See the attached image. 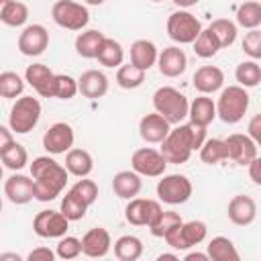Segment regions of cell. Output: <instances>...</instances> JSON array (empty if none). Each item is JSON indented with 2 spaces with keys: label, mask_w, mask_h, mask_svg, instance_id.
I'll list each match as a JSON object with an SVG mask.
<instances>
[{
  "label": "cell",
  "mask_w": 261,
  "mask_h": 261,
  "mask_svg": "<svg viewBox=\"0 0 261 261\" xmlns=\"http://www.w3.org/2000/svg\"><path fill=\"white\" fill-rule=\"evenodd\" d=\"M63 167L67 169V173L75 177H88L94 169V159L86 149H69Z\"/></svg>",
  "instance_id": "4316f807"
},
{
  "label": "cell",
  "mask_w": 261,
  "mask_h": 261,
  "mask_svg": "<svg viewBox=\"0 0 261 261\" xmlns=\"http://www.w3.org/2000/svg\"><path fill=\"white\" fill-rule=\"evenodd\" d=\"M24 90V82L16 71H2L0 73V96L2 98H16Z\"/></svg>",
  "instance_id": "b9f144b4"
},
{
  "label": "cell",
  "mask_w": 261,
  "mask_h": 261,
  "mask_svg": "<svg viewBox=\"0 0 261 261\" xmlns=\"http://www.w3.org/2000/svg\"><path fill=\"white\" fill-rule=\"evenodd\" d=\"M192 84L200 94H214L224 84V71L216 65H202L194 71Z\"/></svg>",
  "instance_id": "ffe728a7"
},
{
  "label": "cell",
  "mask_w": 261,
  "mask_h": 261,
  "mask_svg": "<svg viewBox=\"0 0 261 261\" xmlns=\"http://www.w3.org/2000/svg\"><path fill=\"white\" fill-rule=\"evenodd\" d=\"M226 151H228V159L234 161L237 165H249L257 155V143L249 137V135H241V133H232L224 139Z\"/></svg>",
  "instance_id": "9a60e30c"
},
{
  "label": "cell",
  "mask_w": 261,
  "mask_h": 261,
  "mask_svg": "<svg viewBox=\"0 0 261 261\" xmlns=\"http://www.w3.org/2000/svg\"><path fill=\"white\" fill-rule=\"evenodd\" d=\"M206 141V126L186 122L177 124L175 128H169L167 137L161 141V155L167 163L181 165L190 159V155L202 147Z\"/></svg>",
  "instance_id": "6da1fadb"
},
{
  "label": "cell",
  "mask_w": 261,
  "mask_h": 261,
  "mask_svg": "<svg viewBox=\"0 0 261 261\" xmlns=\"http://www.w3.org/2000/svg\"><path fill=\"white\" fill-rule=\"evenodd\" d=\"M110 247H112V239H110V232L104 226L90 228L82 237V253L86 257H92V259L104 257L110 251Z\"/></svg>",
  "instance_id": "d6986e66"
},
{
  "label": "cell",
  "mask_w": 261,
  "mask_h": 261,
  "mask_svg": "<svg viewBox=\"0 0 261 261\" xmlns=\"http://www.w3.org/2000/svg\"><path fill=\"white\" fill-rule=\"evenodd\" d=\"M4 259H12V261H22V257L18 253H0V261Z\"/></svg>",
  "instance_id": "db71d44e"
},
{
  "label": "cell",
  "mask_w": 261,
  "mask_h": 261,
  "mask_svg": "<svg viewBox=\"0 0 261 261\" xmlns=\"http://www.w3.org/2000/svg\"><path fill=\"white\" fill-rule=\"evenodd\" d=\"M8 2H10V0H0V18H2V12H4V8L8 6Z\"/></svg>",
  "instance_id": "6f0895ef"
},
{
  "label": "cell",
  "mask_w": 261,
  "mask_h": 261,
  "mask_svg": "<svg viewBox=\"0 0 261 261\" xmlns=\"http://www.w3.org/2000/svg\"><path fill=\"white\" fill-rule=\"evenodd\" d=\"M208 29H210V33L216 37L220 49L230 47V45L237 41V24H234L232 20H228V18H214Z\"/></svg>",
  "instance_id": "d6a6232c"
},
{
  "label": "cell",
  "mask_w": 261,
  "mask_h": 261,
  "mask_svg": "<svg viewBox=\"0 0 261 261\" xmlns=\"http://www.w3.org/2000/svg\"><path fill=\"white\" fill-rule=\"evenodd\" d=\"M143 188V181H141V175L133 169H124V171H118L114 177H112V192L120 198V200H130L135 196H139Z\"/></svg>",
  "instance_id": "cb8c5ba5"
},
{
  "label": "cell",
  "mask_w": 261,
  "mask_h": 261,
  "mask_svg": "<svg viewBox=\"0 0 261 261\" xmlns=\"http://www.w3.org/2000/svg\"><path fill=\"white\" fill-rule=\"evenodd\" d=\"M0 179H2V165H0Z\"/></svg>",
  "instance_id": "680465c9"
},
{
  "label": "cell",
  "mask_w": 261,
  "mask_h": 261,
  "mask_svg": "<svg viewBox=\"0 0 261 261\" xmlns=\"http://www.w3.org/2000/svg\"><path fill=\"white\" fill-rule=\"evenodd\" d=\"M67 169L57 163L49 155H41L31 163V177H33V194L39 202L55 200L67 184Z\"/></svg>",
  "instance_id": "7a4b0ae2"
},
{
  "label": "cell",
  "mask_w": 261,
  "mask_h": 261,
  "mask_svg": "<svg viewBox=\"0 0 261 261\" xmlns=\"http://www.w3.org/2000/svg\"><path fill=\"white\" fill-rule=\"evenodd\" d=\"M57 255H55V251H51L49 247H37V249H33L29 255H27V259L29 261H53Z\"/></svg>",
  "instance_id": "7dc6e473"
},
{
  "label": "cell",
  "mask_w": 261,
  "mask_h": 261,
  "mask_svg": "<svg viewBox=\"0 0 261 261\" xmlns=\"http://www.w3.org/2000/svg\"><path fill=\"white\" fill-rule=\"evenodd\" d=\"M157 259H159V261H163V259H171V261H177V255H175V253H163V255H159Z\"/></svg>",
  "instance_id": "11a10c76"
},
{
  "label": "cell",
  "mask_w": 261,
  "mask_h": 261,
  "mask_svg": "<svg viewBox=\"0 0 261 261\" xmlns=\"http://www.w3.org/2000/svg\"><path fill=\"white\" fill-rule=\"evenodd\" d=\"M206 234H208L206 222H202V220H188V222H181V224L173 226L163 239H165V243L171 249L186 251L190 247L200 245L206 239Z\"/></svg>",
  "instance_id": "ba28073f"
},
{
  "label": "cell",
  "mask_w": 261,
  "mask_h": 261,
  "mask_svg": "<svg viewBox=\"0 0 261 261\" xmlns=\"http://www.w3.org/2000/svg\"><path fill=\"white\" fill-rule=\"evenodd\" d=\"M10 143H14L12 130H10V128H6L4 124H0V153H2Z\"/></svg>",
  "instance_id": "f907efd6"
},
{
  "label": "cell",
  "mask_w": 261,
  "mask_h": 261,
  "mask_svg": "<svg viewBox=\"0 0 261 261\" xmlns=\"http://www.w3.org/2000/svg\"><path fill=\"white\" fill-rule=\"evenodd\" d=\"M200 159L208 165H216L220 161L228 159V151L224 145V139H208L200 147Z\"/></svg>",
  "instance_id": "836d02e7"
},
{
  "label": "cell",
  "mask_w": 261,
  "mask_h": 261,
  "mask_svg": "<svg viewBox=\"0 0 261 261\" xmlns=\"http://www.w3.org/2000/svg\"><path fill=\"white\" fill-rule=\"evenodd\" d=\"M6 27H22L27 20H29V6L24 2H18V0H10L8 6L4 8L2 12V18H0Z\"/></svg>",
  "instance_id": "60d3db41"
},
{
  "label": "cell",
  "mask_w": 261,
  "mask_h": 261,
  "mask_svg": "<svg viewBox=\"0 0 261 261\" xmlns=\"http://www.w3.org/2000/svg\"><path fill=\"white\" fill-rule=\"evenodd\" d=\"M237 24H241L243 29H259L261 24V4L255 0L243 2L237 8Z\"/></svg>",
  "instance_id": "e575fe53"
},
{
  "label": "cell",
  "mask_w": 261,
  "mask_h": 261,
  "mask_svg": "<svg viewBox=\"0 0 261 261\" xmlns=\"http://www.w3.org/2000/svg\"><path fill=\"white\" fill-rule=\"evenodd\" d=\"M161 204L157 200H149V198H130L126 208H124V218L126 222L135 224V226H149L159 214H161Z\"/></svg>",
  "instance_id": "7c38bea8"
},
{
  "label": "cell",
  "mask_w": 261,
  "mask_h": 261,
  "mask_svg": "<svg viewBox=\"0 0 261 261\" xmlns=\"http://www.w3.org/2000/svg\"><path fill=\"white\" fill-rule=\"evenodd\" d=\"M192 45H194V53L202 59H210L220 51V45H218L216 37L210 33V29H202Z\"/></svg>",
  "instance_id": "74e56055"
},
{
  "label": "cell",
  "mask_w": 261,
  "mask_h": 261,
  "mask_svg": "<svg viewBox=\"0 0 261 261\" xmlns=\"http://www.w3.org/2000/svg\"><path fill=\"white\" fill-rule=\"evenodd\" d=\"M90 206L80 198V196H75L71 190L63 196V200H61V214L71 222V220H82L84 216H86V210H88Z\"/></svg>",
  "instance_id": "f35d334b"
},
{
  "label": "cell",
  "mask_w": 261,
  "mask_h": 261,
  "mask_svg": "<svg viewBox=\"0 0 261 261\" xmlns=\"http://www.w3.org/2000/svg\"><path fill=\"white\" fill-rule=\"evenodd\" d=\"M130 167L133 171H137L139 175H147V177H161L165 173L167 161L163 159L161 151L153 149V147H141L133 153L130 157Z\"/></svg>",
  "instance_id": "30bf717a"
},
{
  "label": "cell",
  "mask_w": 261,
  "mask_h": 261,
  "mask_svg": "<svg viewBox=\"0 0 261 261\" xmlns=\"http://www.w3.org/2000/svg\"><path fill=\"white\" fill-rule=\"evenodd\" d=\"M0 161L8 167V169H12V171H18V169H22L27 163H29V153H27V149L20 145V143H10L2 153H0Z\"/></svg>",
  "instance_id": "8d00e7d4"
},
{
  "label": "cell",
  "mask_w": 261,
  "mask_h": 261,
  "mask_svg": "<svg viewBox=\"0 0 261 261\" xmlns=\"http://www.w3.org/2000/svg\"><path fill=\"white\" fill-rule=\"evenodd\" d=\"M0 212H2V198H0Z\"/></svg>",
  "instance_id": "91938a15"
},
{
  "label": "cell",
  "mask_w": 261,
  "mask_h": 261,
  "mask_svg": "<svg viewBox=\"0 0 261 261\" xmlns=\"http://www.w3.org/2000/svg\"><path fill=\"white\" fill-rule=\"evenodd\" d=\"M241 45H243V51L251 59H259L261 57V31L259 29H251L249 33H245Z\"/></svg>",
  "instance_id": "bcb514c9"
},
{
  "label": "cell",
  "mask_w": 261,
  "mask_h": 261,
  "mask_svg": "<svg viewBox=\"0 0 261 261\" xmlns=\"http://www.w3.org/2000/svg\"><path fill=\"white\" fill-rule=\"evenodd\" d=\"M24 82L43 98H53V82L55 73L45 65V63H33L24 71Z\"/></svg>",
  "instance_id": "e0dca14e"
},
{
  "label": "cell",
  "mask_w": 261,
  "mask_h": 261,
  "mask_svg": "<svg viewBox=\"0 0 261 261\" xmlns=\"http://www.w3.org/2000/svg\"><path fill=\"white\" fill-rule=\"evenodd\" d=\"M200 31H202V22L184 8L171 12L167 18V35L177 45H192L194 39L200 35Z\"/></svg>",
  "instance_id": "8992f818"
},
{
  "label": "cell",
  "mask_w": 261,
  "mask_h": 261,
  "mask_svg": "<svg viewBox=\"0 0 261 261\" xmlns=\"http://www.w3.org/2000/svg\"><path fill=\"white\" fill-rule=\"evenodd\" d=\"M69 220L61 214V210H41L33 218V230L41 239H59L67 232Z\"/></svg>",
  "instance_id": "8fae6325"
},
{
  "label": "cell",
  "mask_w": 261,
  "mask_h": 261,
  "mask_svg": "<svg viewBox=\"0 0 261 261\" xmlns=\"http://www.w3.org/2000/svg\"><path fill=\"white\" fill-rule=\"evenodd\" d=\"M234 77L239 82V86L243 88H257L261 82V65L257 59H249L237 65L234 69Z\"/></svg>",
  "instance_id": "1f68e13d"
},
{
  "label": "cell",
  "mask_w": 261,
  "mask_h": 261,
  "mask_svg": "<svg viewBox=\"0 0 261 261\" xmlns=\"http://www.w3.org/2000/svg\"><path fill=\"white\" fill-rule=\"evenodd\" d=\"M188 116H190V122L208 126L216 118V104L212 102V98H208V94H200L198 98H194L190 102Z\"/></svg>",
  "instance_id": "d4e9b609"
},
{
  "label": "cell",
  "mask_w": 261,
  "mask_h": 261,
  "mask_svg": "<svg viewBox=\"0 0 261 261\" xmlns=\"http://www.w3.org/2000/svg\"><path fill=\"white\" fill-rule=\"evenodd\" d=\"M16 47L27 57H37L49 47V31L43 24H29L18 35Z\"/></svg>",
  "instance_id": "4fadbf2b"
},
{
  "label": "cell",
  "mask_w": 261,
  "mask_h": 261,
  "mask_svg": "<svg viewBox=\"0 0 261 261\" xmlns=\"http://www.w3.org/2000/svg\"><path fill=\"white\" fill-rule=\"evenodd\" d=\"M71 192H73L75 196H80L88 206H92V204L98 200V186H96V181L86 179V177H80V179L71 186Z\"/></svg>",
  "instance_id": "f6af8a7d"
},
{
  "label": "cell",
  "mask_w": 261,
  "mask_h": 261,
  "mask_svg": "<svg viewBox=\"0 0 261 261\" xmlns=\"http://www.w3.org/2000/svg\"><path fill=\"white\" fill-rule=\"evenodd\" d=\"M86 4H90V6H100V4H104L106 0H84Z\"/></svg>",
  "instance_id": "9f6ffc18"
},
{
  "label": "cell",
  "mask_w": 261,
  "mask_h": 261,
  "mask_svg": "<svg viewBox=\"0 0 261 261\" xmlns=\"http://www.w3.org/2000/svg\"><path fill=\"white\" fill-rule=\"evenodd\" d=\"M169 128H171V124L159 112L145 114L139 120V135H141V139L145 143H161L167 137Z\"/></svg>",
  "instance_id": "44dd1931"
},
{
  "label": "cell",
  "mask_w": 261,
  "mask_h": 261,
  "mask_svg": "<svg viewBox=\"0 0 261 261\" xmlns=\"http://www.w3.org/2000/svg\"><path fill=\"white\" fill-rule=\"evenodd\" d=\"M247 167H249V175H251L253 184H255V186H261V159L255 157Z\"/></svg>",
  "instance_id": "681fc988"
},
{
  "label": "cell",
  "mask_w": 261,
  "mask_h": 261,
  "mask_svg": "<svg viewBox=\"0 0 261 261\" xmlns=\"http://www.w3.org/2000/svg\"><path fill=\"white\" fill-rule=\"evenodd\" d=\"M186 261H208V255L194 251V253H188V255H186Z\"/></svg>",
  "instance_id": "816d5d0a"
},
{
  "label": "cell",
  "mask_w": 261,
  "mask_h": 261,
  "mask_svg": "<svg viewBox=\"0 0 261 261\" xmlns=\"http://www.w3.org/2000/svg\"><path fill=\"white\" fill-rule=\"evenodd\" d=\"M73 128L67 122H55L43 135V149L51 155H61L73 147Z\"/></svg>",
  "instance_id": "5bb4252c"
},
{
  "label": "cell",
  "mask_w": 261,
  "mask_h": 261,
  "mask_svg": "<svg viewBox=\"0 0 261 261\" xmlns=\"http://www.w3.org/2000/svg\"><path fill=\"white\" fill-rule=\"evenodd\" d=\"M157 47L153 41H147V39H137L133 45H130V63L141 67L143 71L151 69L155 63H157Z\"/></svg>",
  "instance_id": "484cf974"
},
{
  "label": "cell",
  "mask_w": 261,
  "mask_h": 261,
  "mask_svg": "<svg viewBox=\"0 0 261 261\" xmlns=\"http://www.w3.org/2000/svg\"><path fill=\"white\" fill-rule=\"evenodd\" d=\"M4 194L12 204H29L35 194H33V177L14 173L4 181Z\"/></svg>",
  "instance_id": "603a6c76"
},
{
  "label": "cell",
  "mask_w": 261,
  "mask_h": 261,
  "mask_svg": "<svg viewBox=\"0 0 261 261\" xmlns=\"http://www.w3.org/2000/svg\"><path fill=\"white\" fill-rule=\"evenodd\" d=\"M77 92L90 100L102 98L108 92V77L100 69H88L77 80Z\"/></svg>",
  "instance_id": "7402d4cb"
},
{
  "label": "cell",
  "mask_w": 261,
  "mask_h": 261,
  "mask_svg": "<svg viewBox=\"0 0 261 261\" xmlns=\"http://www.w3.org/2000/svg\"><path fill=\"white\" fill-rule=\"evenodd\" d=\"M96 59L104 65V67H118L122 65V59H124V49L118 41L110 39V37H104L98 53H96Z\"/></svg>",
  "instance_id": "f546056e"
},
{
  "label": "cell",
  "mask_w": 261,
  "mask_h": 261,
  "mask_svg": "<svg viewBox=\"0 0 261 261\" xmlns=\"http://www.w3.org/2000/svg\"><path fill=\"white\" fill-rule=\"evenodd\" d=\"M181 222H184V220H181V216H179L177 212H173V210H161V214L149 224V230H151L153 237L163 239L173 226H177V224H181Z\"/></svg>",
  "instance_id": "ab89813d"
},
{
  "label": "cell",
  "mask_w": 261,
  "mask_h": 261,
  "mask_svg": "<svg viewBox=\"0 0 261 261\" xmlns=\"http://www.w3.org/2000/svg\"><path fill=\"white\" fill-rule=\"evenodd\" d=\"M102 41H104V33L102 31H98V29L84 31V33H80L75 37V51L84 59H96V53H98Z\"/></svg>",
  "instance_id": "f1b7e54d"
},
{
  "label": "cell",
  "mask_w": 261,
  "mask_h": 261,
  "mask_svg": "<svg viewBox=\"0 0 261 261\" xmlns=\"http://www.w3.org/2000/svg\"><path fill=\"white\" fill-rule=\"evenodd\" d=\"M55 255L59 259H75L82 255V241L75 239V237H59V243H57V249H55Z\"/></svg>",
  "instance_id": "ee69618b"
},
{
  "label": "cell",
  "mask_w": 261,
  "mask_h": 261,
  "mask_svg": "<svg viewBox=\"0 0 261 261\" xmlns=\"http://www.w3.org/2000/svg\"><path fill=\"white\" fill-rule=\"evenodd\" d=\"M114 255L120 261H137L143 255V243L135 234H122L114 243Z\"/></svg>",
  "instance_id": "4dcf8cb0"
},
{
  "label": "cell",
  "mask_w": 261,
  "mask_h": 261,
  "mask_svg": "<svg viewBox=\"0 0 261 261\" xmlns=\"http://www.w3.org/2000/svg\"><path fill=\"white\" fill-rule=\"evenodd\" d=\"M249 94L243 86H228L220 92L216 102V116L226 124H237L249 110Z\"/></svg>",
  "instance_id": "3957f363"
},
{
  "label": "cell",
  "mask_w": 261,
  "mask_h": 261,
  "mask_svg": "<svg viewBox=\"0 0 261 261\" xmlns=\"http://www.w3.org/2000/svg\"><path fill=\"white\" fill-rule=\"evenodd\" d=\"M41 118V102L33 96H20L10 108L8 114V126L16 135L31 133Z\"/></svg>",
  "instance_id": "5b68a950"
},
{
  "label": "cell",
  "mask_w": 261,
  "mask_h": 261,
  "mask_svg": "<svg viewBox=\"0 0 261 261\" xmlns=\"http://www.w3.org/2000/svg\"><path fill=\"white\" fill-rule=\"evenodd\" d=\"M51 16L57 27L67 31H82L90 22L88 8L73 0H57L51 8Z\"/></svg>",
  "instance_id": "9c48e42d"
},
{
  "label": "cell",
  "mask_w": 261,
  "mask_h": 261,
  "mask_svg": "<svg viewBox=\"0 0 261 261\" xmlns=\"http://www.w3.org/2000/svg\"><path fill=\"white\" fill-rule=\"evenodd\" d=\"M249 137L259 145V141H261V114H255L251 118V122H249Z\"/></svg>",
  "instance_id": "c3c4849f"
},
{
  "label": "cell",
  "mask_w": 261,
  "mask_h": 261,
  "mask_svg": "<svg viewBox=\"0 0 261 261\" xmlns=\"http://www.w3.org/2000/svg\"><path fill=\"white\" fill-rule=\"evenodd\" d=\"M188 106H190L188 98L171 86H161L153 94L155 112H159L169 124H179L188 116Z\"/></svg>",
  "instance_id": "277c9868"
},
{
  "label": "cell",
  "mask_w": 261,
  "mask_h": 261,
  "mask_svg": "<svg viewBox=\"0 0 261 261\" xmlns=\"http://www.w3.org/2000/svg\"><path fill=\"white\" fill-rule=\"evenodd\" d=\"M77 94V80H73L67 73H55L53 82V98L59 100H69Z\"/></svg>",
  "instance_id": "7bdbcfd3"
},
{
  "label": "cell",
  "mask_w": 261,
  "mask_h": 261,
  "mask_svg": "<svg viewBox=\"0 0 261 261\" xmlns=\"http://www.w3.org/2000/svg\"><path fill=\"white\" fill-rule=\"evenodd\" d=\"M157 67L159 73L165 77H177L186 71L188 67V57L184 53V49L179 47H165L159 55H157Z\"/></svg>",
  "instance_id": "ac0fdd59"
},
{
  "label": "cell",
  "mask_w": 261,
  "mask_h": 261,
  "mask_svg": "<svg viewBox=\"0 0 261 261\" xmlns=\"http://www.w3.org/2000/svg\"><path fill=\"white\" fill-rule=\"evenodd\" d=\"M151 2H163V0H151Z\"/></svg>",
  "instance_id": "94428289"
},
{
  "label": "cell",
  "mask_w": 261,
  "mask_h": 261,
  "mask_svg": "<svg viewBox=\"0 0 261 261\" xmlns=\"http://www.w3.org/2000/svg\"><path fill=\"white\" fill-rule=\"evenodd\" d=\"M145 82V71L133 63H126V65H118V71H116V84L122 88V90H135L139 88L141 84Z\"/></svg>",
  "instance_id": "d590c367"
},
{
  "label": "cell",
  "mask_w": 261,
  "mask_h": 261,
  "mask_svg": "<svg viewBox=\"0 0 261 261\" xmlns=\"http://www.w3.org/2000/svg\"><path fill=\"white\" fill-rule=\"evenodd\" d=\"M206 255L212 261H239L241 255L228 237H214L206 245Z\"/></svg>",
  "instance_id": "83f0119b"
},
{
  "label": "cell",
  "mask_w": 261,
  "mask_h": 261,
  "mask_svg": "<svg viewBox=\"0 0 261 261\" xmlns=\"http://www.w3.org/2000/svg\"><path fill=\"white\" fill-rule=\"evenodd\" d=\"M194 188L188 175L184 173H169V175H161V179L157 181V196L163 204L169 206H177L190 200Z\"/></svg>",
  "instance_id": "52a82bcc"
},
{
  "label": "cell",
  "mask_w": 261,
  "mask_h": 261,
  "mask_svg": "<svg viewBox=\"0 0 261 261\" xmlns=\"http://www.w3.org/2000/svg\"><path fill=\"white\" fill-rule=\"evenodd\" d=\"M226 214H228V220L232 224H237V226H249L257 218V202L251 196L237 194L228 202Z\"/></svg>",
  "instance_id": "2e32d148"
},
{
  "label": "cell",
  "mask_w": 261,
  "mask_h": 261,
  "mask_svg": "<svg viewBox=\"0 0 261 261\" xmlns=\"http://www.w3.org/2000/svg\"><path fill=\"white\" fill-rule=\"evenodd\" d=\"M198 2H200V0H173V4H175V6H179V8H184V10H186V8H192V6H196Z\"/></svg>",
  "instance_id": "f5cc1de1"
}]
</instances>
